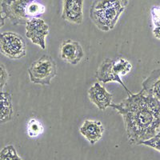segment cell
Listing matches in <instances>:
<instances>
[{
  "label": "cell",
  "instance_id": "cell-1",
  "mask_svg": "<svg viewBox=\"0 0 160 160\" xmlns=\"http://www.w3.org/2000/svg\"><path fill=\"white\" fill-rule=\"evenodd\" d=\"M111 108L122 115L130 143L141 145L160 131V102L143 91L130 94Z\"/></svg>",
  "mask_w": 160,
  "mask_h": 160
},
{
  "label": "cell",
  "instance_id": "cell-2",
  "mask_svg": "<svg viewBox=\"0 0 160 160\" xmlns=\"http://www.w3.org/2000/svg\"><path fill=\"white\" fill-rule=\"evenodd\" d=\"M126 7L123 0H95L91 5L90 17L98 29L109 31L115 28Z\"/></svg>",
  "mask_w": 160,
  "mask_h": 160
},
{
  "label": "cell",
  "instance_id": "cell-3",
  "mask_svg": "<svg viewBox=\"0 0 160 160\" xmlns=\"http://www.w3.org/2000/svg\"><path fill=\"white\" fill-rule=\"evenodd\" d=\"M28 73L33 83L50 85L51 79L56 76V63L52 57L44 55L30 66Z\"/></svg>",
  "mask_w": 160,
  "mask_h": 160
},
{
  "label": "cell",
  "instance_id": "cell-4",
  "mask_svg": "<svg viewBox=\"0 0 160 160\" xmlns=\"http://www.w3.org/2000/svg\"><path fill=\"white\" fill-rule=\"evenodd\" d=\"M0 53L11 59H20L27 54V44L22 36L11 31L0 34Z\"/></svg>",
  "mask_w": 160,
  "mask_h": 160
},
{
  "label": "cell",
  "instance_id": "cell-5",
  "mask_svg": "<svg viewBox=\"0 0 160 160\" xmlns=\"http://www.w3.org/2000/svg\"><path fill=\"white\" fill-rule=\"evenodd\" d=\"M33 0H2V11L6 18L14 25H26L30 20L28 16V7Z\"/></svg>",
  "mask_w": 160,
  "mask_h": 160
},
{
  "label": "cell",
  "instance_id": "cell-6",
  "mask_svg": "<svg viewBox=\"0 0 160 160\" xmlns=\"http://www.w3.org/2000/svg\"><path fill=\"white\" fill-rule=\"evenodd\" d=\"M26 35L41 49H46V38L49 35V26L40 18H31L26 24Z\"/></svg>",
  "mask_w": 160,
  "mask_h": 160
},
{
  "label": "cell",
  "instance_id": "cell-7",
  "mask_svg": "<svg viewBox=\"0 0 160 160\" xmlns=\"http://www.w3.org/2000/svg\"><path fill=\"white\" fill-rule=\"evenodd\" d=\"M95 78H97L98 81L103 82V83L110 82H118L120 85H122V87L128 92V95L132 93L128 89L127 86L121 79L120 75L116 72L115 68H114V60L111 58H105L102 61L95 73Z\"/></svg>",
  "mask_w": 160,
  "mask_h": 160
},
{
  "label": "cell",
  "instance_id": "cell-8",
  "mask_svg": "<svg viewBox=\"0 0 160 160\" xmlns=\"http://www.w3.org/2000/svg\"><path fill=\"white\" fill-rule=\"evenodd\" d=\"M84 57L82 46L77 41L65 40L60 46V58L72 65H76Z\"/></svg>",
  "mask_w": 160,
  "mask_h": 160
},
{
  "label": "cell",
  "instance_id": "cell-9",
  "mask_svg": "<svg viewBox=\"0 0 160 160\" xmlns=\"http://www.w3.org/2000/svg\"><path fill=\"white\" fill-rule=\"evenodd\" d=\"M88 98L99 110L104 111L112 104L113 95L99 82L93 84L88 91Z\"/></svg>",
  "mask_w": 160,
  "mask_h": 160
},
{
  "label": "cell",
  "instance_id": "cell-10",
  "mask_svg": "<svg viewBox=\"0 0 160 160\" xmlns=\"http://www.w3.org/2000/svg\"><path fill=\"white\" fill-rule=\"evenodd\" d=\"M83 0H63L62 18L75 24H81L83 19Z\"/></svg>",
  "mask_w": 160,
  "mask_h": 160
},
{
  "label": "cell",
  "instance_id": "cell-11",
  "mask_svg": "<svg viewBox=\"0 0 160 160\" xmlns=\"http://www.w3.org/2000/svg\"><path fill=\"white\" fill-rule=\"evenodd\" d=\"M79 131L90 143L94 145L102 138L104 128L100 121L88 119L84 121Z\"/></svg>",
  "mask_w": 160,
  "mask_h": 160
},
{
  "label": "cell",
  "instance_id": "cell-12",
  "mask_svg": "<svg viewBox=\"0 0 160 160\" xmlns=\"http://www.w3.org/2000/svg\"><path fill=\"white\" fill-rule=\"evenodd\" d=\"M142 91L160 102V68L151 71L142 83Z\"/></svg>",
  "mask_w": 160,
  "mask_h": 160
},
{
  "label": "cell",
  "instance_id": "cell-13",
  "mask_svg": "<svg viewBox=\"0 0 160 160\" xmlns=\"http://www.w3.org/2000/svg\"><path fill=\"white\" fill-rule=\"evenodd\" d=\"M12 117L13 105L11 94L0 91V124L9 122Z\"/></svg>",
  "mask_w": 160,
  "mask_h": 160
},
{
  "label": "cell",
  "instance_id": "cell-14",
  "mask_svg": "<svg viewBox=\"0 0 160 160\" xmlns=\"http://www.w3.org/2000/svg\"><path fill=\"white\" fill-rule=\"evenodd\" d=\"M45 7L41 2H38L36 0H33L28 5L27 13L30 19H31V18H38L41 16L45 12Z\"/></svg>",
  "mask_w": 160,
  "mask_h": 160
},
{
  "label": "cell",
  "instance_id": "cell-15",
  "mask_svg": "<svg viewBox=\"0 0 160 160\" xmlns=\"http://www.w3.org/2000/svg\"><path fill=\"white\" fill-rule=\"evenodd\" d=\"M28 135L31 138H35L40 135L43 131L42 124L36 118H31L28 123Z\"/></svg>",
  "mask_w": 160,
  "mask_h": 160
},
{
  "label": "cell",
  "instance_id": "cell-16",
  "mask_svg": "<svg viewBox=\"0 0 160 160\" xmlns=\"http://www.w3.org/2000/svg\"><path fill=\"white\" fill-rule=\"evenodd\" d=\"M114 68L118 75H125L131 72L132 65L128 60L120 58L114 60Z\"/></svg>",
  "mask_w": 160,
  "mask_h": 160
},
{
  "label": "cell",
  "instance_id": "cell-17",
  "mask_svg": "<svg viewBox=\"0 0 160 160\" xmlns=\"http://www.w3.org/2000/svg\"><path fill=\"white\" fill-rule=\"evenodd\" d=\"M0 160H22L14 146L8 145L0 151Z\"/></svg>",
  "mask_w": 160,
  "mask_h": 160
},
{
  "label": "cell",
  "instance_id": "cell-18",
  "mask_svg": "<svg viewBox=\"0 0 160 160\" xmlns=\"http://www.w3.org/2000/svg\"><path fill=\"white\" fill-rule=\"evenodd\" d=\"M141 144L148 146L149 148H153V149L156 150V151L160 152V131L157 133L155 136H153L152 138L146 140V141H143Z\"/></svg>",
  "mask_w": 160,
  "mask_h": 160
},
{
  "label": "cell",
  "instance_id": "cell-19",
  "mask_svg": "<svg viewBox=\"0 0 160 160\" xmlns=\"http://www.w3.org/2000/svg\"><path fill=\"white\" fill-rule=\"evenodd\" d=\"M9 79V74L6 69L5 66L0 62V91H2V89L6 86Z\"/></svg>",
  "mask_w": 160,
  "mask_h": 160
},
{
  "label": "cell",
  "instance_id": "cell-20",
  "mask_svg": "<svg viewBox=\"0 0 160 160\" xmlns=\"http://www.w3.org/2000/svg\"><path fill=\"white\" fill-rule=\"evenodd\" d=\"M154 25V29H153V35L156 38L160 40V21L156 22V23L153 24Z\"/></svg>",
  "mask_w": 160,
  "mask_h": 160
},
{
  "label": "cell",
  "instance_id": "cell-21",
  "mask_svg": "<svg viewBox=\"0 0 160 160\" xmlns=\"http://www.w3.org/2000/svg\"><path fill=\"white\" fill-rule=\"evenodd\" d=\"M2 11H0V29L2 28L5 24V16L2 15Z\"/></svg>",
  "mask_w": 160,
  "mask_h": 160
},
{
  "label": "cell",
  "instance_id": "cell-22",
  "mask_svg": "<svg viewBox=\"0 0 160 160\" xmlns=\"http://www.w3.org/2000/svg\"><path fill=\"white\" fill-rule=\"evenodd\" d=\"M123 2H124V3H125L126 6H128V2H129V0H123Z\"/></svg>",
  "mask_w": 160,
  "mask_h": 160
}]
</instances>
